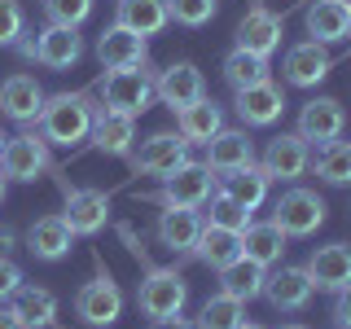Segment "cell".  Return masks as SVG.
Returning <instances> with one entry per match:
<instances>
[{
    "label": "cell",
    "mask_w": 351,
    "mask_h": 329,
    "mask_svg": "<svg viewBox=\"0 0 351 329\" xmlns=\"http://www.w3.org/2000/svg\"><path fill=\"white\" fill-rule=\"evenodd\" d=\"M93 119H97V110L84 93H58V97H44V110H40L36 127L49 145L71 149V145H80V141H88Z\"/></svg>",
    "instance_id": "1"
},
{
    "label": "cell",
    "mask_w": 351,
    "mask_h": 329,
    "mask_svg": "<svg viewBox=\"0 0 351 329\" xmlns=\"http://www.w3.org/2000/svg\"><path fill=\"white\" fill-rule=\"evenodd\" d=\"M154 80L158 75L145 71V66H114V71H106L101 80V101L106 110H114V114H145V110L154 106Z\"/></svg>",
    "instance_id": "2"
},
{
    "label": "cell",
    "mask_w": 351,
    "mask_h": 329,
    "mask_svg": "<svg viewBox=\"0 0 351 329\" xmlns=\"http://www.w3.org/2000/svg\"><path fill=\"white\" fill-rule=\"evenodd\" d=\"M184 303H189V285L176 268H145V281L136 290V307L149 321H162V316H180Z\"/></svg>",
    "instance_id": "3"
},
{
    "label": "cell",
    "mask_w": 351,
    "mask_h": 329,
    "mask_svg": "<svg viewBox=\"0 0 351 329\" xmlns=\"http://www.w3.org/2000/svg\"><path fill=\"white\" fill-rule=\"evenodd\" d=\"M44 171H49V141L40 132H18V136L5 141V149H0V175L5 180L31 184Z\"/></svg>",
    "instance_id": "4"
},
{
    "label": "cell",
    "mask_w": 351,
    "mask_h": 329,
    "mask_svg": "<svg viewBox=\"0 0 351 329\" xmlns=\"http://www.w3.org/2000/svg\"><path fill=\"white\" fill-rule=\"evenodd\" d=\"M211 167L206 162H180L171 175H162V193H149V202L158 206H189V211H197V206H206V197H211Z\"/></svg>",
    "instance_id": "5"
},
{
    "label": "cell",
    "mask_w": 351,
    "mask_h": 329,
    "mask_svg": "<svg viewBox=\"0 0 351 329\" xmlns=\"http://www.w3.org/2000/svg\"><path fill=\"white\" fill-rule=\"evenodd\" d=\"M22 58L49 66V71H71V66L84 58V40H80L75 27H58V22H49L44 31H36V40L22 44Z\"/></svg>",
    "instance_id": "6"
},
{
    "label": "cell",
    "mask_w": 351,
    "mask_h": 329,
    "mask_svg": "<svg viewBox=\"0 0 351 329\" xmlns=\"http://www.w3.org/2000/svg\"><path fill=\"white\" fill-rule=\"evenodd\" d=\"M272 224L285 237H312L325 224V197L312 189H285L281 202L272 206Z\"/></svg>",
    "instance_id": "7"
},
{
    "label": "cell",
    "mask_w": 351,
    "mask_h": 329,
    "mask_svg": "<svg viewBox=\"0 0 351 329\" xmlns=\"http://www.w3.org/2000/svg\"><path fill=\"white\" fill-rule=\"evenodd\" d=\"M128 158H132V171L136 175H171L180 162H189V141L180 132H154Z\"/></svg>",
    "instance_id": "8"
},
{
    "label": "cell",
    "mask_w": 351,
    "mask_h": 329,
    "mask_svg": "<svg viewBox=\"0 0 351 329\" xmlns=\"http://www.w3.org/2000/svg\"><path fill=\"white\" fill-rule=\"evenodd\" d=\"M119 312H123V290L114 285L110 272H97V277L84 281L80 294H75V316H80L84 325H114Z\"/></svg>",
    "instance_id": "9"
},
{
    "label": "cell",
    "mask_w": 351,
    "mask_h": 329,
    "mask_svg": "<svg viewBox=\"0 0 351 329\" xmlns=\"http://www.w3.org/2000/svg\"><path fill=\"white\" fill-rule=\"evenodd\" d=\"M312 290L316 285L307 277V268H294V263H285V268L263 277V299H268L272 312H303L312 303Z\"/></svg>",
    "instance_id": "10"
},
{
    "label": "cell",
    "mask_w": 351,
    "mask_h": 329,
    "mask_svg": "<svg viewBox=\"0 0 351 329\" xmlns=\"http://www.w3.org/2000/svg\"><path fill=\"white\" fill-rule=\"evenodd\" d=\"M347 127V110L343 101H334V97H312L303 110H299V136L307 145H329V141H338Z\"/></svg>",
    "instance_id": "11"
},
{
    "label": "cell",
    "mask_w": 351,
    "mask_h": 329,
    "mask_svg": "<svg viewBox=\"0 0 351 329\" xmlns=\"http://www.w3.org/2000/svg\"><path fill=\"white\" fill-rule=\"evenodd\" d=\"M233 106H237V119L246 127H272L285 114V93L272 80H263V84L237 88V93H233Z\"/></svg>",
    "instance_id": "12"
},
{
    "label": "cell",
    "mask_w": 351,
    "mask_h": 329,
    "mask_svg": "<svg viewBox=\"0 0 351 329\" xmlns=\"http://www.w3.org/2000/svg\"><path fill=\"white\" fill-rule=\"evenodd\" d=\"M154 93H158V101L176 114V110L202 101V97H206V80H202V71H197L193 62H171L167 71L154 80Z\"/></svg>",
    "instance_id": "13"
},
{
    "label": "cell",
    "mask_w": 351,
    "mask_h": 329,
    "mask_svg": "<svg viewBox=\"0 0 351 329\" xmlns=\"http://www.w3.org/2000/svg\"><path fill=\"white\" fill-rule=\"evenodd\" d=\"M307 141L299 136V132H281V136L268 141V149H263V162L259 167L268 171V180H299V175L307 171Z\"/></svg>",
    "instance_id": "14"
},
{
    "label": "cell",
    "mask_w": 351,
    "mask_h": 329,
    "mask_svg": "<svg viewBox=\"0 0 351 329\" xmlns=\"http://www.w3.org/2000/svg\"><path fill=\"white\" fill-rule=\"evenodd\" d=\"M281 36H285V22L263 5H255L237 22V49L255 53V58H272V53L281 49Z\"/></svg>",
    "instance_id": "15"
},
{
    "label": "cell",
    "mask_w": 351,
    "mask_h": 329,
    "mask_svg": "<svg viewBox=\"0 0 351 329\" xmlns=\"http://www.w3.org/2000/svg\"><path fill=\"white\" fill-rule=\"evenodd\" d=\"M307 277H312L316 290H329L338 294L343 285H351V246L347 241H329V246H316L312 259L303 263Z\"/></svg>",
    "instance_id": "16"
},
{
    "label": "cell",
    "mask_w": 351,
    "mask_h": 329,
    "mask_svg": "<svg viewBox=\"0 0 351 329\" xmlns=\"http://www.w3.org/2000/svg\"><path fill=\"white\" fill-rule=\"evenodd\" d=\"M329 53H325V44H316V40H303V44H290L285 49V58H281V75H285V84H294V88H316L329 75Z\"/></svg>",
    "instance_id": "17"
},
{
    "label": "cell",
    "mask_w": 351,
    "mask_h": 329,
    "mask_svg": "<svg viewBox=\"0 0 351 329\" xmlns=\"http://www.w3.org/2000/svg\"><path fill=\"white\" fill-rule=\"evenodd\" d=\"M62 219L71 224L75 237H93V233H101L106 219H110V197L101 189H71Z\"/></svg>",
    "instance_id": "18"
},
{
    "label": "cell",
    "mask_w": 351,
    "mask_h": 329,
    "mask_svg": "<svg viewBox=\"0 0 351 329\" xmlns=\"http://www.w3.org/2000/svg\"><path fill=\"white\" fill-rule=\"evenodd\" d=\"M255 162V145H250L246 132L237 127H219L211 141H206V167L211 175H228V171H241Z\"/></svg>",
    "instance_id": "19"
},
{
    "label": "cell",
    "mask_w": 351,
    "mask_h": 329,
    "mask_svg": "<svg viewBox=\"0 0 351 329\" xmlns=\"http://www.w3.org/2000/svg\"><path fill=\"white\" fill-rule=\"evenodd\" d=\"M44 110V88L36 84V75H9L0 84V114L14 123H36Z\"/></svg>",
    "instance_id": "20"
},
{
    "label": "cell",
    "mask_w": 351,
    "mask_h": 329,
    "mask_svg": "<svg viewBox=\"0 0 351 329\" xmlns=\"http://www.w3.org/2000/svg\"><path fill=\"white\" fill-rule=\"evenodd\" d=\"M93 149L97 154H110V158H128L132 154V141H136V119L132 114H114V110H97L93 119Z\"/></svg>",
    "instance_id": "21"
},
{
    "label": "cell",
    "mask_w": 351,
    "mask_h": 329,
    "mask_svg": "<svg viewBox=\"0 0 351 329\" xmlns=\"http://www.w3.org/2000/svg\"><path fill=\"white\" fill-rule=\"evenodd\" d=\"M97 58H101L106 71H114V66H145L149 58V44L145 36H136V31H128V27H106L101 31V40H97Z\"/></svg>",
    "instance_id": "22"
},
{
    "label": "cell",
    "mask_w": 351,
    "mask_h": 329,
    "mask_svg": "<svg viewBox=\"0 0 351 329\" xmlns=\"http://www.w3.org/2000/svg\"><path fill=\"white\" fill-rule=\"evenodd\" d=\"M303 27L316 44H338L351 36V18H347V0H312L303 14Z\"/></svg>",
    "instance_id": "23"
},
{
    "label": "cell",
    "mask_w": 351,
    "mask_h": 329,
    "mask_svg": "<svg viewBox=\"0 0 351 329\" xmlns=\"http://www.w3.org/2000/svg\"><path fill=\"white\" fill-rule=\"evenodd\" d=\"M71 241H75V233H71V224H66L62 215H44V219H36V224L27 228V250L36 259H44V263L66 259L71 255Z\"/></svg>",
    "instance_id": "24"
},
{
    "label": "cell",
    "mask_w": 351,
    "mask_h": 329,
    "mask_svg": "<svg viewBox=\"0 0 351 329\" xmlns=\"http://www.w3.org/2000/svg\"><path fill=\"white\" fill-rule=\"evenodd\" d=\"M202 224H206V219L197 215V211H189V206H162V215H158V241L171 250V255H189L197 233H202Z\"/></svg>",
    "instance_id": "25"
},
{
    "label": "cell",
    "mask_w": 351,
    "mask_h": 329,
    "mask_svg": "<svg viewBox=\"0 0 351 329\" xmlns=\"http://www.w3.org/2000/svg\"><path fill=\"white\" fill-rule=\"evenodd\" d=\"M189 255H197V263H206V268L219 272V268H228L233 259H241V233L219 228V224H202V233H197Z\"/></svg>",
    "instance_id": "26"
},
{
    "label": "cell",
    "mask_w": 351,
    "mask_h": 329,
    "mask_svg": "<svg viewBox=\"0 0 351 329\" xmlns=\"http://www.w3.org/2000/svg\"><path fill=\"white\" fill-rule=\"evenodd\" d=\"M5 307L18 316L22 329H44V325H53V316H58V299H53L44 285H18L14 299Z\"/></svg>",
    "instance_id": "27"
},
{
    "label": "cell",
    "mask_w": 351,
    "mask_h": 329,
    "mask_svg": "<svg viewBox=\"0 0 351 329\" xmlns=\"http://www.w3.org/2000/svg\"><path fill=\"white\" fill-rule=\"evenodd\" d=\"M219 127H224V110H219L211 97H202V101L176 110V132H180L189 145H206Z\"/></svg>",
    "instance_id": "28"
},
{
    "label": "cell",
    "mask_w": 351,
    "mask_h": 329,
    "mask_svg": "<svg viewBox=\"0 0 351 329\" xmlns=\"http://www.w3.org/2000/svg\"><path fill=\"white\" fill-rule=\"evenodd\" d=\"M241 255L255 259L259 268H277L281 255H285V233L272 224V219H263V224L250 219V224L241 228Z\"/></svg>",
    "instance_id": "29"
},
{
    "label": "cell",
    "mask_w": 351,
    "mask_h": 329,
    "mask_svg": "<svg viewBox=\"0 0 351 329\" xmlns=\"http://www.w3.org/2000/svg\"><path fill=\"white\" fill-rule=\"evenodd\" d=\"M263 277H268V268H259L255 259H233L228 268H219V294H228V299L237 303H250L263 294Z\"/></svg>",
    "instance_id": "30"
},
{
    "label": "cell",
    "mask_w": 351,
    "mask_h": 329,
    "mask_svg": "<svg viewBox=\"0 0 351 329\" xmlns=\"http://www.w3.org/2000/svg\"><path fill=\"white\" fill-rule=\"evenodd\" d=\"M114 22L149 40V36H158V31L171 22V18H167V0H119Z\"/></svg>",
    "instance_id": "31"
},
{
    "label": "cell",
    "mask_w": 351,
    "mask_h": 329,
    "mask_svg": "<svg viewBox=\"0 0 351 329\" xmlns=\"http://www.w3.org/2000/svg\"><path fill=\"white\" fill-rule=\"evenodd\" d=\"M219 180H224V193L237 197L246 211H255L263 197H268V184H272L259 162H250V167H241V171H228V175H219Z\"/></svg>",
    "instance_id": "32"
},
{
    "label": "cell",
    "mask_w": 351,
    "mask_h": 329,
    "mask_svg": "<svg viewBox=\"0 0 351 329\" xmlns=\"http://www.w3.org/2000/svg\"><path fill=\"white\" fill-rule=\"evenodd\" d=\"M224 80L237 93V88H250V84L272 80V66H268V58H255V53H246V49H233L224 58Z\"/></svg>",
    "instance_id": "33"
},
{
    "label": "cell",
    "mask_w": 351,
    "mask_h": 329,
    "mask_svg": "<svg viewBox=\"0 0 351 329\" xmlns=\"http://www.w3.org/2000/svg\"><path fill=\"white\" fill-rule=\"evenodd\" d=\"M316 175L325 184H351V141H329L316 149Z\"/></svg>",
    "instance_id": "34"
},
{
    "label": "cell",
    "mask_w": 351,
    "mask_h": 329,
    "mask_svg": "<svg viewBox=\"0 0 351 329\" xmlns=\"http://www.w3.org/2000/svg\"><path fill=\"white\" fill-rule=\"evenodd\" d=\"M246 321V303L228 299V294H211L202 303V316H197V329H237Z\"/></svg>",
    "instance_id": "35"
},
{
    "label": "cell",
    "mask_w": 351,
    "mask_h": 329,
    "mask_svg": "<svg viewBox=\"0 0 351 329\" xmlns=\"http://www.w3.org/2000/svg\"><path fill=\"white\" fill-rule=\"evenodd\" d=\"M215 14H219V0H167V18L180 22V27H189V31L206 27Z\"/></svg>",
    "instance_id": "36"
},
{
    "label": "cell",
    "mask_w": 351,
    "mask_h": 329,
    "mask_svg": "<svg viewBox=\"0 0 351 329\" xmlns=\"http://www.w3.org/2000/svg\"><path fill=\"white\" fill-rule=\"evenodd\" d=\"M206 202H211V219H206V224L233 228V233H241V228L250 224V211H246V206L237 202V197H228L224 189H219V193H211V197H206Z\"/></svg>",
    "instance_id": "37"
},
{
    "label": "cell",
    "mask_w": 351,
    "mask_h": 329,
    "mask_svg": "<svg viewBox=\"0 0 351 329\" xmlns=\"http://www.w3.org/2000/svg\"><path fill=\"white\" fill-rule=\"evenodd\" d=\"M44 14H49V22H58V27L80 31L88 22V14H93V0H44Z\"/></svg>",
    "instance_id": "38"
},
{
    "label": "cell",
    "mask_w": 351,
    "mask_h": 329,
    "mask_svg": "<svg viewBox=\"0 0 351 329\" xmlns=\"http://www.w3.org/2000/svg\"><path fill=\"white\" fill-rule=\"evenodd\" d=\"M27 36V14H22L18 0H0V49L5 44H18Z\"/></svg>",
    "instance_id": "39"
},
{
    "label": "cell",
    "mask_w": 351,
    "mask_h": 329,
    "mask_svg": "<svg viewBox=\"0 0 351 329\" xmlns=\"http://www.w3.org/2000/svg\"><path fill=\"white\" fill-rule=\"evenodd\" d=\"M22 285V268L14 259H0V307H5L9 299H14V290Z\"/></svg>",
    "instance_id": "40"
},
{
    "label": "cell",
    "mask_w": 351,
    "mask_h": 329,
    "mask_svg": "<svg viewBox=\"0 0 351 329\" xmlns=\"http://www.w3.org/2000/svg\"><path fill=\"white\" fill-rule=\"evenodd\" d=\"M334 325L338 329H351V285H343L334 299Z\"/></svg>",
    "instance_id": "41"
},
{
    "label": "cell",
    "mask_w": 351,
    "mask_h": 329,
    "mask_svg": "<svg viewBox=\"0 0 351 329\" xmlns=\"http://www.w3.org/2000/svg\"><path fill=\"white\" fill-rule=\"evenodd\" d=\"M149 329H197V325L184 316H162V321H149Z\"/></svg>",
    "instance_id": "42"
},
{
    "label": "cell",
    "mask_w": 351,
    "mask_h": 329,
    "mask_svg": "<svg viewBox=\"0 0 351 329\" xmlns=\"http://www.w3.org/2000/svg\"><path fill=\"white\" fill-rule=\"evenodd\" d=\"M0 329H22V325H18V316L9 312V307H0Z\"/></svg>",
    "instance_id": "43"
},
{
    "label": "cell",
    "mask_w": 351,
    "mask_h": 329,
    "mask_svg": "<svg viewBox=\"0 0 351 329\" xmlns=\"http://www.w3.org/2000/svg\"><path fill=\"white\" fill-rule=\"evenodd\" d=\"M5 184H9V180H5V175H0V202H5Z\"/></svg>",
    "instance_id": "44"
},
{
    "label": "cell",
    "mask_w": 351,
    "mask_h": 329,
    "mask_svg": "<svg viewBox=\"0 0 351 329\" xmlns=\"http://www.w3.org/2000/svg\"><path fill=\"white\" fill-rule=\"evenodd\" d=\"M237 329H263V325H250V321H241V325H237Z\"/></svg>",
    "instance_id": "45"
},
{
    "label": "cell",
    "mask_w": 351,
    "mask_h": 329,
    "mask_svg": "<svg viewBox=\"0 0 351 329\" xmlns=\"http://www.w3.org/2000/svg\"><path fill=\"white\" fill-rule=\"evenodd\" d=\"M281 329H307V325H281Z\"/></svg>",
    "instance_id": "46"
},
{
    "label": "cell",
    "mask_w": 351,
    "mask_h": 329,
    "mask_svg": "<svg viewBox=\"0 0 351 329\" xmlns=\"http://www.w3.org/2000/svg\"><path fill=\"white\" fill-rule=\"evenodd\" d=\"M5 141H9V136H5V132H0V149H5Z\"/></svg>",
    "instance_id": "47"
},
{
    "label": "cell",
    "mask_w": 351,
    "mask_h": 329,
    "mask_svg": "<svg viewBox=\"0 0 351 329\" xmlns=\"http://www.w3.org/2000/svg\"><path fill=\"white\" fill-rule=\"evenodd\" d=\"M347 18H351V0H347Z\"/></svg>",
    "instance_id": "48"
}]
</instances>
